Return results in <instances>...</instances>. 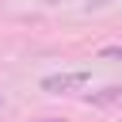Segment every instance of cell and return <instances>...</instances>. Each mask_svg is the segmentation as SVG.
<instances>
[{
	"label": "cell",
	"mask_w": 122,
	"mask_h": 122,
	"mask_svg": "<svg viewBox=\"0 0 122 122\" xmlns=\"http://www.w3.org/2000/svg\"><path fill=\"white\" fill-rule=\"evenodd\" d=\"M99 57H111V61H122V46H103Z\"/></svg>",
	"instance_id": "obj_3"
},
{
	"label": "cell",
	"mask_w": 122,
	"mask_h": 122,
	"mask_svg": "<svg viewBox=\"0 0 122 122\" xmlns=\"http://www.w3.org/2000/svg\"><path fill=\"white\" fill-rule=\"evenodd\" d=\"M88 84V72H53V76H42V92L50 95H69L76 88Z\"/></svg>",
	"instance_id": "obj_1"
},
{
	"label": "cell",
	"mask_w": 122,
	"mask_h": 122,
	"mask_svg": "<svg viewBox=\"0 0 122 122\" xmlns=\"http://www.w3.org/2000/svg\"><path fill=\"white\" fill-rule=\"evenodd\" d=\"M118 99H122V84H111L103 92H88L84 95V103H92V107H107V103H118Z\"/></svg>",
	"instance_id": "obj_2"
},
{
	"label": "cell",
	"mask_w": 122,
	"mask_h": 122,
	"mask_svg": "<svg viewBox=\"0 0 122 122\" xmlns=\"http://www.w3.org/2000/svg\"><path fill=\"white\" fill-rule=\"evenodd\" d=\"M42 122H61V118H42Z\"/></svg>",
	"instance_id": "obj_4"
}]
</instances>
